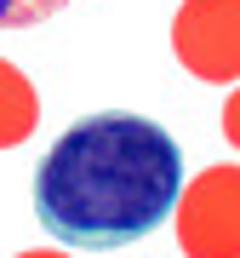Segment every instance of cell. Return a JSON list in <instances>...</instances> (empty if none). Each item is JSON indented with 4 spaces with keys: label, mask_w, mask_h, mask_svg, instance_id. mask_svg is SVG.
Here are the masks:
<instances>
[{
    "label": "cell",
    "mask_w": 240,
    "mask_h": 258,
    "mask_svg": "<svg viewBox=\"0 0 240 258\" xmlns=\"http://www.w3.org/2000/svg\"><path fill=\"white\" fill-rule=\"evenodd\" d=\"M183 195V149L160 120L86 115L46 149L35 212L57 247L120 252L166 224Z\"/></svg>",
    "instance_id": "1"
},
{
    "label": "cell",
    "mask_w": 240,
    "mask_h": 258,
    "mask_svg": "<svg viewBox=\"0 0 240 258\" xmlns=\"http://www.w3.org/2000/svg\"><path fill=\"white\" fill-rule=\"evenodd\" d=\"M183 258H240V166H206L177 195Z\"/></svg>",
    "instance_id": "2"
},
{
    "label": "cell",
    "mask_w": 240,
    "mask_h": 258,
    "mask_svg": "<svg viewBox=\"0 0 240 258\" xmlns=\"http://www.w3.org/2000/svg\"><path fill=\"white\" fill-rule=\"evenodd\" d=\"M172 52L194 81H240V0H183L172 18Z\"/></svg>",
    "instance_id": "3"
},
{
    "label": "cell",
    "mask_w": 240,
    "mask_h": 258,
    "mask_svg": "<svg viewBox=\"0 0 240 258\" xmlns=\"http://www.w3.org/2000/svg\"><path fill=\"white\" fill-rule=\"evenodd\" d=\"M35 120H40V98L29 86V75L0 57V149H18L35 132Z\"/></svg>",
    "instance_id": "4"
},
{
    "label": "cell",
    "mask_w": 240,
    "mask_h": 258,
    "mask_svg": "<svg viewBox=\"0 0 240 258\" xmlns=\"http://www.w3.org/2000/svg\"><path fill=\"white\" fill-rule=\"evenodd\" d=\"M69 0H0V29H35V23H46L57 18Z\"/></svg>",
    "instance_id": "5"
},
{
    "label": "cell",
    "mask_w": 240,
    "mask_h": 258,
    "mask_svg": "<svg viewBox=\"0 0 240 258\" xmlns=\"http://www.w3.org/2000/svg\"><path fill=\"white\" fill-rule=\"evenodd\" d=\"M223 138H229V144L240 149V86H234V98L223 103Z\"/></svg>",
    "instance_id": "6"
},
{
    "label": "cell",
    "mask_w": 240,
    "mask_h": 258,
    "mask_svg": "<svg viewBox=\"0 0 240 258\" xmlns=\"http://www.w3.org/2000/svg\"><path fill=\"white\" fill-rule=\"evenodd\" d=\"M18 258H74V252H57V247H40V252H18Z\"/></svg>",
    "instance_id": "7"
}]
</instances>
